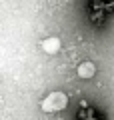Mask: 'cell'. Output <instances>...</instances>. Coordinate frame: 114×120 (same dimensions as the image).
<instances>
[{
    "instance_id": "1",
    "label": "cell",
    "mask_w": 114,
    "mask_h": 120,
    "mask_svg": "<svg viewBox=\"0 0 114 120\" xmlns=\"http://www.w3.org/2000/svg\"><path fill=\"white\" fill-rule=\"evenodd\" d=\"M64 104H66V96H64L62 92H56V94H50L46 100H44L42 108L48 110V112H52V110H60Z\"/></svg>"
},
{
    "instance_id": "3",
    "label": "cell",
    "mask_w": 114,
    "mask_h": 120,
    "mask_svg": "<svg viewBox=\"0 0 114 120\" xmlns=\"http://www.w3.org/2000/svg\"><path fill=\"white\" fill-rule=\"evenodd\" d=\"M44 46H48L46 50H48V52H52V50H56V46H58V40H48Z\"/></svg>"
},
{
    "instance_id": "2",
    "label": "cell",
    "mask_w": 114,
    "mask_h": 120,
    "mask_svg": "<svg viewBox=\"0 0 114 120\" xmlns=\"http://www.w3.org/2000/svg\"><path fill=\"white\" fill-rule=\"evenodd\" d=\"M94 72V68H92V66H82V68H80V76H90V74H92Z\"/></svg>"
}]
</instances>
